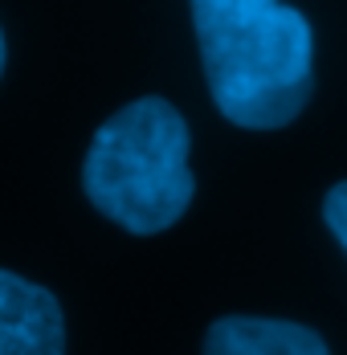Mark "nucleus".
<instances>
[{
    "mask_svg": "<svg viewBox=\"0 0 347 355\" xmlns=\"http://www.w3.org/2000/svg\"><path fill=\"white\" fill-rule=\"evenodd\" d=\"M217 110L245 131H278L311 103V25L282 0H192Z\"/></svg>",
    "mask_w": 347,
    "mask_h": 355,
    "instance_id": "f257e3e1",
    "label": "nucleus"
},
{
    "mask_svg": "<svg viewBox=\"0 0 347 355\" xmlns=\"http://www.w3.org/2000/svg\"><path fill=\"white\" fill-rule=\"evenodd\" d=\"M82 188L86 200L127 233L151 237L172 229L196 188L184 114L155 94L115 110L94 131L82 164Z\"/></svg>",
    "mask_w": 347,
    "mask_h": 355,
    "instance_id": "f03ea898",
    "label": "nucleus"
},
{
    "mask_svg": "<svg viewBox=\"0 0 347 355\" xmlns=\"http://www.w3.org/2000/svg\"><path fill=\"white\" fill-rule=\"evenodd\" d=\"M0 355H66L58 298L12 270H0Z\"/></svg>",
    "mask_w": 347,
    "mask_h": 355,
    "instance_id": "7ed1b4c3",
    "label": "nucleus"
},
{
    "mask_svg": "<svg viewBox=\"0 0 347 355\" xmlns=\"http://www.w3.org/2000/svg\"><path fill=\"white\" fill-rule=\"evenodd\" d=\"M205 355H331L319 331L286 319L229 315L205 335Z\"/></svg>",
    "mask_w": 347,
    "mask_h": 355,
    "instance_id": "20e7f679",
    "label": "nucleus"
},
{
    "mask_svg": "<svg viewBox=\"0 0 347 355\" xmlns=\"http://www.w3.org/2000/svg\"><path fill=\"white\" fill-rule=\"evenodd\" d=\"M323 220H327V229L335 233V241L347 249V180L327 192V200H323Z\"/></svg>",
    "mask_w": 347,
    "mask_h": 355,
    "instance_id": "39448f33",
    "label": "nucleus"
},
{
    "mask_svg": "<svg viewBox=\"0 0 347 355\" xmlns=\"http://www.w3.org/2000/svg\"><path fill=\"white\" fill-rule=\"evenodd\" d=\"M0 73H4V33H0Z\"/></svg>",
    "mask_w": 347,
    "mask_h": 355,
    "instance_id": "423d86ee",
    "label": "nucleus"
}]
</instances>
